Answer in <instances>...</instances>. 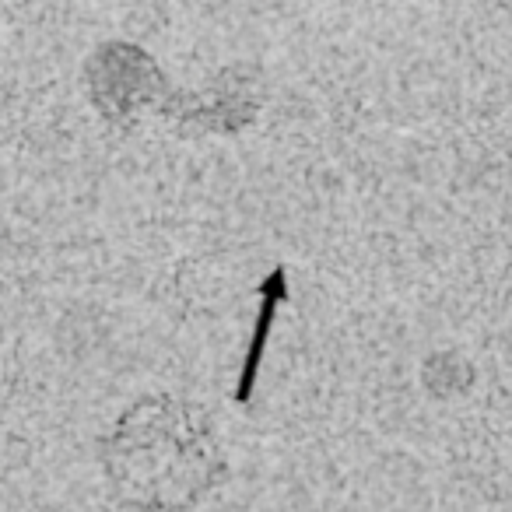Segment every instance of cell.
<instances>
[{"label":"cell","mask_w":512,"mask_h":512,"mask_svg":"<svg viewBox=\"0 0 512 512\" xmlns=\"http://www.w3.org/2000/svg\"><path fill=\"white\" fill-rule=\"evenodd\" d=\"M113 495L134 509L179 512L207 495L225 474L204 418H186L179 404L155 414V400L137 404L106 449Z\"/></svg>","instance_id":"obj_1"},{"label":"cell","mask_w":512,"mask_h":512,"mask_svg":"<svg viewBox=\"0 0 512 512\" xmlns=\"http://www.w3.org/2000/svg\"><path fill=\"white\" fill-rule=\"evenodd\" d=\"M285 299H288L285 267H274V271L267 274L264 285H260V313H256L253 341H249L246 362H242L239 386H235V400H239V404H249V397H253L256 372H260V358H264V348H267V337H271V327H274V316H278V306Z\"/></svg>","instance_id":"obj_2"}]
</instances>
